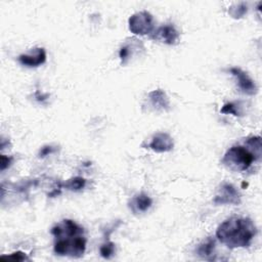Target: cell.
Instances as JSON below:
<instances>
[{
  "label": "cell",
  "mask_w": 262,
  "mask_h": 262,
  "mask_svg": "<svg viewBox=\"0 0 262 262\" xmlns=\"http://www.w3.org/2000/svg\"><path fill=\"white\" fill-rule=\"evenodd\" d=\"M54 236L53 251L58 256L80 258L86 251L84 228L71 219H63L51 228Z\"/></svg>",
  "instance_id": "6da1fadb"
},
{
  "label": "cell",
  "mask_w": 262,
  "mask_h": 262,
  "mask_svg": "<svg viewBox=\"0 0 262 262\" xmlns=\"http://www.w3.org/2000/svg\"><path fill=\"white\" fill-rule=\"evenodd\" d=\"M256 233V225L246 217H231L222 222L216 230L217 238L229 249L248 248Z\"/></svg>",
  "instance_id": "7a4b0ae2"
},
{
  "label": "cell",
  "mask_w": 262,
  "mask_h": 262,
  "mask_svg": "<svg viewBox=\"0 0 262 262\" xmlns=\"http://www.w3.org/2000/svg\"><path fill=\"white\" fill-rule=\"evenodd\" d=\"M261 137L251 136L247 138L245 145H233L225 152L222 164L234 172L247 171L254 162L261 158Z\"/></svg>",
  "instance_id": "3957f363"
},
{
  "label": "cell",
  "mask_w": 262,
  "mask_h": 262,
  "mask_svg": "<svg viewBox=\"0 0 262 262\" xmlns=\"http://www.w3.org/2000/svg\"><path fill=\"white\" fill-rule=\"evenodd\" d=\"M128 25L131 33L135 35H147L154 30V17L148 11H139L129 17Z\"/></svg>",
  "instance_id": "277c9868"
},
{
  "label": "cell",
  "mask_w": 262,
  "mask_h": 262,
  "mask_svg": "<svg viewBox=\"0 0 262 262\" xmlns=\"http://www.w3.org/2000/svg\"><path fill=\"white\" fill-rule=\"evenodd\" d=\"M215 205H239L241 193L230 183H222L213 200Z\"/></svg>",
  "instance_id": "5b68a950"
},
{
  "label": "cell",
  "mask_w": 262,
  "mask_h": 262,
  "mask_svg": "<svg viewBox=\"0 0 262 262\" xmlns=\"http://www.w3.org/2000/svg\"><path fill=\"white\" fill-rule=\"evenodd\" d=\"M230 74L236 79L238 88L242 90L243 93L248 95H254L257 93L258 88L255 82L250 78V76L244 72L239 68H231L229 69Z\"/></svg>",
  "instance_id": "8992f818"
},
{
  "label": "cell",
  "mask_w": 262,
  "mask_h": 262,
  "mask_svg": "<svg viewBox=\"0 0 262 262\" xmlns=\"http://www.w3.org/2000/svg\"><path fill=\"white\" fill-rule=\"evenodd\" d=\"M17 59L19 63L25 67L36 68L46 61V51L43 47H36L28 53L20 54Z\"/></svg>",
  "instance_id": "52a82bcc"
},
{
  "label": "cell",
  "mask_w": 262,
  "mask_h": 262,
  "mask_svg": "<svg viewBox=\"0 0 262 262\" xmlns=\"http://www.w3.org/2000/svg\"><path fill=\"white\" fill-rule=\"evenodd\" d=\"M146 146L156 152H167L173 149L174 142L168 133L160 132L151 137V140Z\"/></svg>",
  "instance_id": "ba28073f"
},
{
  "label": "cell",
  "mask_w": 262,
  "mask_h": 262,
  "mask_svg": "<svg viewBox=\"0 0 262 262\" xmlns=\"http://www.w3.org/2000/svg\"><path fill=\"white\" fill-rule=\"evenodd\" d=\"M179 33L172 25H165L160 27L151 36V39L165 43L167 45H174L179 41Z\"/></svg>",
  "instance_id": "9c48e42d"
},
{
  "label": "cell",
  "mask_w": 262,
  "mask_h": 262,
  "mask_svg": "<svg viewBox=\"0 0 262 262\" xmlns=\"http://www.w3.org/2000/svg\"><path fill=\"white\" fill-rule=\"evenodd\" d=\"M147 102L152 110L158 112H167L170 110V101L166 92L162 89H156L147 94Z\"/></svg>",
  "instance_id": "30bf717a"
},
{
  "label": "cell",
  "mask_w": 262,
  "mask_h": 262,
  "mask_svg": "<svg viewBox=\"0 0 262 262\" xmlns=\"http://www.w3.org/2000/svg\"><path fill=\"white\" fill-rule=\"evenodd\" d=\"M151 199L146 193L140 192L131 199L129 203V208L134 214H139L146 212L151 207Z\"/></svg>",
  "instance_id": "8fae6325"
},
{
  "label": "cell",
  "mask_w": 262,
  "mask_h": 262,
  "mask_svg": "<svg viewBox=\"0 0 262 262\" xmlns=\"http://www.w3.org/2000/svg\"><path fill=\"white\" fill-rule=\"evenodd\" d=\"M196 254L205 260H215V239L209 236L203 241L196 248Z\"/></svg>",
  "instance_id": "7c38bea8"
},
{
  "label": "cell",
  "mask_w": 262,
  "mask_h": 262,
  "mask_svg": "<svg viewBox=\"0 0 262 262\" xmlns=\"http://www.w3.org/2000/svg\"><path fill=\"white\" fill-rule=\"evenodd\" d=\"M139 46H142L141 42L137 39H134L132 38L130 40V42H126L120 49V52H119V55H120V59H121V63L123 66H125L130 57L132 56L133 52H134V49H139Z\"/></svg>",
  "instance_id": "4fadbf2b"
},
{
  "label": "cell",
  "mask_w": 262,
  "mask_h": 262,
  "mask_svg": "<svg viewBox=\"0 0 262 262\" xmlns=\"http://www.w3.org/2000/svg\"><path fill=\"white\" fill-rule=\"evenodd\" d=\"M60 185L62 188H67L69 190H74V191H78L81 190L85 187L86 185V179L80 176H76L73 177L69 180H67L66 182H60Z\"/></svg>",
  "instance_id": "5bb4252c"
},
{
  "label": "cell",
  "mask_w": 262,
  "mask_h": 262,
  "mask_svg": "<svg viewBox=\"0 0 262 262\" xmlns=\"http://www.w3.org/2000/svg\"><path fill=\"white\" fill-rule=\"evenodd\" d=\"M248 11V6L245 2H239L236 4L231 5L228 8V14L232 17V18H242Z\"/></svg>",
  "instance_id": "9a60e30c"
},
{
  "label": "cell",
  "mask_w": 262,
  "mask_h": 262,
  "mask_svg": "<svg viewBox=\"0 0 262 262\" xmlns=\"http://www.w3.org/2000/svg\"><path fill=\"white\" fill-rule=\"evenodd\" d=\"M115 251H116V245L108 239H106L105 243H103L99 249V253L101 257L104 259H111L115 255Z\"/></svg>",
  "instance_id": "2e32d148"
},
{
  "label": "cell",
  "mask_w": 262,
  "mask_h": 262,
  "mask_svg": "<svg viewBox=\"0 0 262 262\" xmlns=\"http://www.w3.org/2000/svg\"><path fill=\"white\" fill-rule=\"evenodd\" d=\"M242 106L239 102H227L221 107V113L222 114H229L233 115L234 117H239L242 116Z\"/></svg>",
  "instance_id": "e0dca14e"
},
{
  "label": "cell",
  "mask_w": 262,
  "mask_h": 262,
  "mask_svg": "<svg viewBox=\"0 0 262 262\" xmlns=\"http://www.w3.org/2000/svg\"><path fill=\"white\" fill-rule=\"evenodd\" d=\"M5 258L10 259V260H14V261H25V260H29V258L27 257V255H26L24 252H21V251L14 252V253H12V254L9 255V256H1V257H0L1 260L5 259Z\"/></svg>",
  "instance_id": "ac0fdd59"
},
{
  "label": "cell",
  "mask_w": 262,
  "mask_h": 262,
  "mask_svg": "<svg viewBox=\"0 0 262 262\" xmlns=\"http://www.w3.org/2000/svg\"><path fill=\"white\" fill-rule=\"evenodd\" d=\"M13 161L12 157H7L5 155L0 156V170L4 171L6 168H8Z\"/></svg>",
  "instance_id": "d6986e66"
},
{
  "label": "cell",
  "mask_w": 262,
  "mask_h": 262,
  "mask_svg": "<svg viewBox=\"0 0 262 262\" xmlns=\"http://www.w3.org/2000/svg\"><path fill=\"white\" fill-rule=\"evenodd\" d=\"M55 150L56 149L52 145H45V146L40 148V150L38 152V157L39 158H45V157L53 154Z\"/></svg>",
  "instance_id": "ffe728a7"
},
{
  "label": "cell",
  "mask_w": 262,
  "mask_h": 262,
  "mask_svg": "<svg viewBox=\"0 0 262 262\" xmlns=\"http://www.w3.org/2000/svg\"><path fill=\"white\" fill-rule=\"evenodd\" d=\"M47 97H48V94H39V92H37V94H36V99L38 100V101H44L45 99H47Z\"/></svg>",
  "instance_id": "44dd1931"
}]
</instances>
